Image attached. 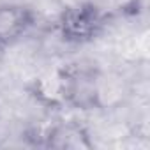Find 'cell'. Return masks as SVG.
<instances>
[{"mask_svg":"<svg viewBox=\"0 0 150 150\" xmlns=\"http://www.w3.org/2000/svg\"><path fill=\"white\" fill-rule=\"evenodd\" d=\"M108 14L92 2H78L65 7L57 20L58 35L69 44H85L101 35Z\"/></svg>","mask_w":150,"mask_h":150,"instance_id":"6da1fadb","label":"cell"},{"mask_svg":"<svg viewBox=\"0 0 150 150\" xmlns=\"http://www.w3.org/2000/svg\"><path fill=\"white\" fill-rule=\"evenodd\" d=\"M67 104L88 110L99 104V80L94 69L81 65H65Z\"/></svg>","mask_w":150,"mask_h":150,"instance_id":"7a4b0ae2","label":"cell"},{"mask_svg":"<svg viewBox=\"0 0 150 150\" xmlns=\"http://www.w3.org/2000/svg\"><path fill=\"white\" fill-rule=\"evenodd\" d=\"M41 146L55 148V150H88L94 146L88 131L76 120L53 124L46 131H42Z\"/></svg>","mask_w":150,"mask_h":150,"instance_id":"3957f363","label":"cell"},{"mask_svg":"<svg viewBox=\"0 0 150 150\" xmlns=\"http://www.w3.org/2000/svg\"><path fill=\"white\" fill-rule=\"evenodd\" d=\"M30 96L46 108H64L67 104V72L65 67L55 69L35 78L30 85Z\"/></svg>","mask_w":150,"mask_h":150,"instance_id":"277c9868","label":"cell"},{"mask_svg":"<svg viewBox=\"0 0 150 150\" xmlns=\"http://www.w3.org/2000/svg\"><path fill=\"white\" fill-rule=\"evenodd\" d=\"M35 23V13L20 4H0V46L23 37Z\"/></svg>","mask_w":150,"mask_h":150,"instance_id":"5b68a950","label":"cell"}]
</instances>
